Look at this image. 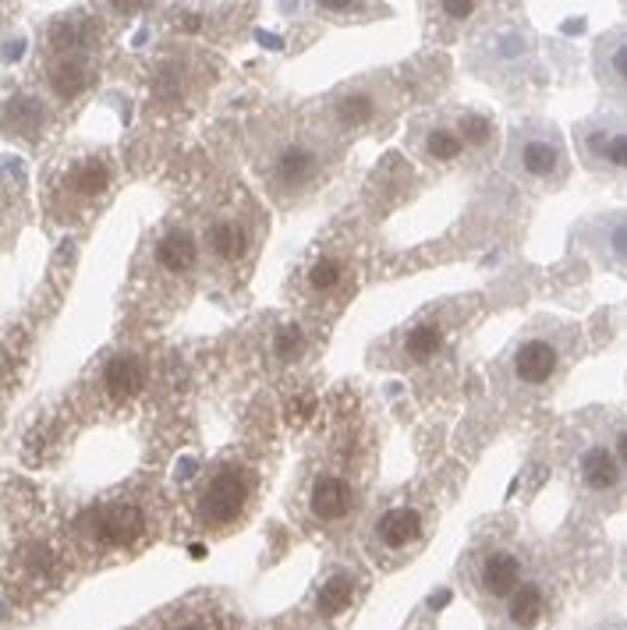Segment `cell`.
Here are the masks:
<instances>
[{
    "label": "cell",
    "instance_id": "8",
    "mask_svg": "<svg viewBox=\"0 0 627 630\" xmlns=\"http://www.w3.org/2000/svg\"><path fill=\"white\" fill-rule=\"evenodd\" d=\"M82 528H86L89 539L100 545V550H128V545H136L142 539L145 518L142 510L131 503H110L86 513Z\"/></svg>",
    "mask_w": 627,
    "mask_h": 630
},
{
    "label": "cell",
    "instance_id": "12",
    "mask_svg": "<svg viewBox=\"0 0 627 630\" xmlns=\"http://www.w3.org/2000/svg\"><path fill=\"white\" fill-rule=\"evenodd\" d=\"M620 478H624V464H620L617 450H609L603 443L588 446V450H582V457H577V482H582V489L592 496L617 492Z\"/></svg>",
    "mask_w": 627,
    "mask_h": 630
},
{
    "label": "cell",
    "instance_id": "9",
    "mask_svg": "<svg viewBox=\"0 0 627 630\" xmlns=\"http://www.w3.org/2000/svg\"><path fill=\"white\" fill-rule=\"evenodd\" d=\"M309 518L320 524H340L355 510V486L340 471H320L309 482Z\"/></svg>",
    "mask_w": 627,
    "mask_h": 630
},
{
    "label": "cell",
    "instance_id": "18",
    "mask_svg": "<svg viewBox=\"0 0 627 630\" xmlns=\"http://www.w3.org/2000/svg\"><path fill=\"white\" fill-rule=\"evenodd\" d=\"M344 280H348V262L340 256H323L305 270V291L312 297H334L344 287Z\"/></svg>",
    "mask_w": 627,
    "mask_h": 630
},
{
    "label": "cell",
    "instance_id": "6",
    "mask_svg": "<svg viewBox=\"0 0 627 630\" xmlns=\"http://www.w3.org/2000/svg\"><path fill=\"white\" fill-rule=\"evenodd\" d=\"M560 334L567 329H528L518 340V347L510 351V376L518 379L521 387H550L560 365H564V340Z\"/></svg>",
    "mask_w": 627,
    "mask_h": 630
},
{
    "label": "cell",
    "instance_id": "10",
    "mask_svg": "<svg viewBox=\"0 0 627 630\" xmlns=\"http://www.w3.org/2000/svg\"><path fill=\"white\" fill-rule=\"evenodd\" d=\"M422 528L425 518L419 507L401 503V507H390L376 518L372 524V542L379 553H408L411 545L422 539Z\"/></svg>",
    "mask_w": 627,
    "mask_h": 630
},
{
    "label": "cell",
    "instance_id": "29",
    "mask_svg": "<svg viewBox=\"0 0 627 630\" xmlns=\"http://www.w3.org/2000/svg\"><path fill=\"white\" fill-rule=\"evenodd\" d=\"M624 574H627V553H624Z\"/></svg>",
    "mask_w": 627,
    "mask_h": 630
},
{
    "label": "cell",
    "instance_id": "27",
    "mask_svg": "<svg viewBox=\"0 0 627 630\" xmlns=\"http://www.w3.org/2000/svg\"><path fill=\"white\" fill-rule=\"evenodd\" d=\"M440 11H443V14H451L454 22H465V19H472V14H475V4H472V0H461V4L447 0V4H440Z\"/></svg>",
    "mask_w": 627,
    "mask_h": 630
},
{
    "label": "cell",
    "instance_id": "20",
    "mask_svg": "<svg viewBox=\"0 0 627 630\" xmlns=\"http://www.w3.org/2000/svg\"><path fill=\"white\" fill-rule=\"evenodd\" d=\"M401 347H404V355L411 361H419V365L433 361L440 355V347H443V326L433 323V319H422V323H415L408 329Z\"/></svg>",
    "mask_w": 627,
    "mask_h": 630
},
{
    "label": "cell",
    "instance_id": "22",
    "mask_svg": "<svg viewBox=\"0 0 627 630\" xmlns=\"http://www.w3.org/2000/svg\"><path fill=\"white\" fill-rule=\"evenodd\" d=\"M89 86V68L78 57H61L51 68V89L61 99H75L78 93H86Z\"/></svg>",
    "mask_w": 627,
    "mask_h": 630
},
{
    "label": "cell",
    "instance_id": "13",
    "mask_svg": "<svg viewBox=\"0 0 627 630\" xmlns=\"http://www.w3.org/2000/svg\"><path fill=\"white\" fill-rule=\"evenodd\" d=\"M596 78L606 93L627 99V29H609L596 43Z\"/></svg>",
    "mask_w": 627,
    "mask_h": 630
},
{
    "label": "cell",
    "instance_id": "7",
    "mask_svg": "<svg viewBox=\"0 0 627 630\" xmlns=\"http://www.w3.org/2000/svg\"><path fill=\"white\" fill-rule=\"evenodd\" d=\"M574 238L599 267L627 273V209L585 220L574 230Z\"/></svg>",
    "mask_w": 627,
    "mask_h": 630
},
{
    "label": "cell",
    "instance_id": "17",
    "mask_svg": "<svg viewBox=\"0 0 627 630\" xmlns=\"http://www.w3.org/2000/svg\"><path fill=\"white\" fill-rule=\"evenodd\" d=\"M145 383V372H142V361L136 355H118L107 361L104 369V387L113 401H128V397H136Z\"/></svg>",
    "mask_w": 627,
    "mask_h": 630
},
{
    "label": "cell",
    "instance_id": "4",
    "mask_svg": "<svg viewBox=\"0 0 627 630\" xmlns=\"http://www.w3.org/2000/svg\"><path fill=\"white\" fill-rule=\"evenodd\" d=\"M582 163L599 177H609L627 192V118L624 113H596L574 128Z\"/></svg>",
    "mask_w": 627,
    "mask_h": 630
},
{
    "label": "cell",
    "instance_id": "24",
    "mask_svg": "<svg viewBox=\"0 0 627 630\" xmlns=\"http://www.w3.org/2000/svg\"><path fill=\"white\" fill-rule=\"evenodd\" d=\"M372 107H376V99L369 93H352V96H340L337 104H334V113L337 118L348 124V128H361L369 118H372Z\"/></svg>",
    "mask_w": 627,
    "mask_h": 630
},
{
    "label": "cell",
    "instance_id": "19",
    "mask_svg": "<svg viewBox=\"0 0 627 630\" xmlns=\"http://www.w3.org/2000/svg\"><path fill=\"white\" fill-rule=\"evenodd\" d=\"M110 163L107 160H82L72 167L68 174V188L78 195V198H96L110 188Z\"/></svg>",
    "mask_w": 627,
    "mask_h": 630
},
{
    "label": "cell",
    "instance_id": "5",
    "mask_svg": "<svg viewBox=\"0 0 627 630\" xmlns=\"http://www.w3.org/2000/svg\"><path fill=\"white\" fill-rule=\"evenodd\" d=\"M465 582L483 602H507L528 582L525 560L510 545H478L465 560Z\"/></svg>",
    "mask_w": 627,
    "mask_h": 630
},
{
    "label": "cell",
    "instance_id": "16",
    "mask_svg": "<svg viewBox=\"0 0 627 630\" xmlns=\"http://www.w3.org/2000/svg\"><path fill=\"white\" fill-rule=\"evenodd\" d=\"M419 149L429 163H457L465 156V139L457 124H429L419 131Z\"/></svg>",
    "mask_w": 627,
    "mask_h": 630
},
{
    "label": "cell",
    "instance_id": "15",
    "mask_svg": "<svg viewBox=\"0 0 627 630\" xmlns=\"http://www.w3.org/2000/svg\"><path fill=\"white\" fill-rule=\"evenodd\" d=\"M195 262H199V241H195L188 230H167L160 241H156V267L167 270L174 276H185L195 270Z\"/></svg>",
    "mask_w": 627,
    "mask_h": 630
},
{
    "label": "cell",
    "instance_id": "26",
    "mask_svg": "<svg viewBox=\"0 0 627 630\" xmlns=\"http://www.w3.org/2000/svg\"><path fill=\"white\" fill-rule=\"evenodd\" d=\"M43 110L32 96H22V104H14V110L8 113V124L11 128H40Z\"/></svg>",
    "mask_w": 627,
    "mask_h": 630
},
{
    "label": "cell",
    "instance_id": "11",
    "mask_svg": "<svg viewBox=\"0 0 627 630\" xmlns=\"http://www.w3.org/2000/svg\"><path fill=\"white\" fill-rule=\"evenodd\" d=\"M206 252L224 262V267H238L252 248V230L241 217H213L206 227Z\"/></svg>",
    "mask_w": 627,
    "mask_h": 630
},
{
    "label": "cell",
    "instance_id": "23",
    "mask_svg": "<svg viewBox=\"0 0 627 630\" xmlns=\"http://www.w3.org/2000/svg\"><path fill=\"white\" fill-rule=\"evenodd\" d=\"M457 131H461V139H465V145H472V149H486V145L493 142V135H497L493 121L486 118V113H478V110H465V113H461Z\"/></svg>",
    "mask_w": 627,
    "mask_h": 630
},
{
    "label": "cell",
    "instance_id": "1",
    "mask_svg": "<svg viewBox=\"0 0 627 630\" xmlns=\"http://www.w3.org/2000/svg\"><path fill=\"white\" fill-rule=\"evenodd\" d=\"M507 171L528 188H556L571 174L567 145L553 124L528 121L510 131L507 142Z\"/></svg>",
    "mask_w": 627,
    "mask_h": 630
},
{
    "label": "cell",
    "instance_id": "14",
    "mask_svg": "<svg viewBox=\"0 0 627 630\" xmlns=\"http://www.w3.org/2000/svg\"><path fill=\"white\" fill-rule=\"evenodd\" d=\"M547 609H550L547 588L528 577V582L504 602V620H507V627H515V630H536L539 620L547 617Z\"/></svg>",
    "mask_w": 627,
    "mask_h": 630
},
{
    "label": "cell",
    "instance_id": "2",
    "mask_svg": "<svg viewBox=\"0 0 627 630\" xmlns=\"http://www.w3.org/2000/svg\"><path fill=\"white\" fill-rule=\"evenodd\" d=\"M252 496H256V475L249 464H220L199 489L195 518L209 532H220V528H230L245 518V510L252 507Z\"/></svg>",
    "mask_w": 627,
    "mask_h": 630
},
{
    "label": "cell",
    "instance_id": "25",
    "mask_svg": "<svg viewBox=\"0 0 627 630\" xmlns=\"http://www.w3.org/2000/svg\"><path fill=\"white\" fill-rule=\"evenodd\" d=\"M163 630H227L220 609H181Z\"/></svg>",
    "mask_w": 627,
    "mask_h": 630
},
{
    "label": "cell",
    "instance_id": "21",
    "mask_svg": "<svg viewBox=\"0 0 627 630\" xmlns=\"http://www.w3.org/2000/svg\"><path fill=\"white\" fill-rule=\"evenodd\" d=\"M352 599H355V577L337 571L323 582V588L316 595V609L323 612V617H337V612H344L352 606Z\"/></svg>",
    "mask_w": 627,
    "mask_h": 630
},
{
    "label": "cell",
    "instance_id": "3",
    "mask_svg": "<svg viewBox=\"0 0 627 630\" xmlns=\"http://www.w3.org/2000/svg\"><path fill=\"white\" fill-rule=\"evenodd\" d=\"M262 177L273 195L294 198L312 188L323 174V149L305 135H280L259 160Z\"/></svg>",
    "mask_w": 627,
    "mask_h": 630
},
{
    "label": "cell",
    "instance_id": "28",
    "mask_svg": "<svg viewBox=\"0 0 627 630\" xmlns=\"http://www.w3.org/2000/svg\"><path fill=\"white\" fill-rule=\"evenodd\" d=\"M617 457H620V464H624V468H627V433L617 439Z\"/></svg>",
    "mask_w": 627,
    "mask_h": 630
}]
</instances>
